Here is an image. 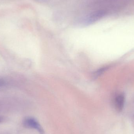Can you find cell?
Segmentation results:
<instances>
[{"label": "cell", "mask_w": 134, "mask_h": 134, "mask_svg": "<svg viewBox=\"0 0 134 134\" xmlns=\"http://www.w3.org/2000/svg\"><path fill=\"white\" fill-rule=\"evenodd\" d=\"M23 125L26 128L35 129L41 133H43V130L41 127L37 120L34 118L27 117L24 119Z\"/></svg>", "instance_id": "6da1fadb"}, {"label": "cell", "mask_w": 134, "mask_h": 134, "mask_svg": "<svg viewBox=\"0 0 134 134\" xmlns=\"http://www.w3.org/2000/svg\"><path fill=\"white\" fill-rule=\"evenodd\" d=\"M125 97L124 93H120L115 96L114 99V105L117 111H122L125 104Z\"/></svg>", "instance_id": "7a4b0ae2"}, {"label": "cell", "mask_w": 134, "mask_h": 134, "mask_svg": "<svg viewBox=\"0 0 134 134\" xmlns=\"http://www.w3.org/2000/svg\"><path fill=\"white\" fill-rule=\"evenodd\" d=\"M4 82L3 80H0V87L2 86L4 84Z\"/></svg>", "instance_id": "3957f363"}, {"label": "cell", "mask_w": 134, "mask_h": 134, "mask_svg": "<svg viewBox=\"0 0 134 134\" xmlns=\"http://www.w3.org/2000/svg\"><path fill=\"white\" fill-rule=\"evenodd\" d=\"M1 121H2L1 119V118H0V122H1Z\"/></svg>", "instance_id": "277c9868"}]
</instances>
